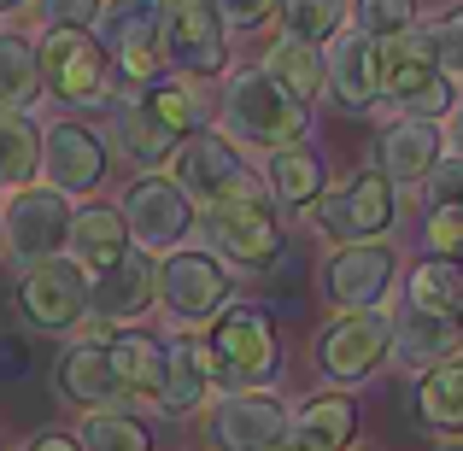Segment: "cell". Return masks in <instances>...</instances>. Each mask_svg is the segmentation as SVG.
Segmentation results:
<instances>
[{
    "label": "cell",
    "instance_id": "40",
    "mask_svg": "<svg viewBox=\"0 0 463 451\" xmlns=\"http://www.w3.org/2000/svg\"><path fill=\"white\" fill-rule=\"evenodd\" d=\"M422 240L434 247V258H452V252H463V211H458V205H434L429 223H422Z\"/></svg>",
    "mask_w": 463,
    "mask_h": 451
},
{
    "label": "cell",
    "instance_id": "27",
    "mask_svg": "<svg viewBox=\"0 0 463 451\" xmlns=\"http://www.w3.org/2000/svg\"><path fill=\"white\" fill-rule=\"evenodd\" d=\"M106 358H112V375H118L124 399H158V387H165V346L153 334H112Z\"/></svg>",
    "mask_w": 463,
    "mask_h": 451
},
{
    "label": "cell",
    "instance_id": "17",
    "mask_svg": "<svg viewBox=\"0 0 463 451\" xmlns=\"http://www.w3.org/2000/svg\"><path fill=\"white\" fill-rule=\"evenodd\" d=\"M458 352H463V316H440V311H422V305H399L393 352H387V358H393L405 375H429V370H440V363H452Z\"/></svg>",
    "mask_w": 463,
    "mask_h": 451
},
{
    "label": "cell",
    "instance_id": "39",
    "mask_svg": "<svg viewBox=\"0 0 463 451\" xmlns=\"http://www.w3.org/2000/svg\"><path fill=\"white\" fill-rule=\"evenodd\" d=\"M100 6L106 0H35V18H42L47 30H94Z\"/></svg>",
    "mask_w": 463,
    "mask_h": 451
},
{
    "label": "cell",
    "instance_id": "24",
    "mask_svg": "<svg viewBox=\"0 0 463 451\" xmlns=\"http://www.w3.org/2000/svg\"><path fill=\"white\" fill-rule=\"evenodd\" d=\"M71 252H77L82 270H112L118 258L129 252V229L124 217H118V205H82V211H71Z\"/></svg>",
    "mask_w": 463,
    "mask_h": 451
},
{
    "label": "cell",
    "instance_id": "30",
    "mask_svg": "<svg viewBox=\"0 0 463 451\" xmlns=\"http://www.w3.org/2000/svg\"><path fill=\"white\" fill-rule=\"evenodd\" d=\"M42 170V129L24 112H0V188H30Z\"/></svg>",
    "mask_w": 463,
    "mask_h": 451
},
{
    "label": "cell",
    "instance_id": "42",
    "mask_svg": "<svg viewBox=\"0 0 463 451\" xmlns=\"http://www.w3.org/2000/svg\"><path fill=\"white\" fill-rule=\"evenodd\" d=\"M429 200L434 205H458L463 211V158L458 153H440V164L429 170Z\"/></svg>",
    "mask_w": 463,
    "mask_h": 451
},
{
    "label": "cell",
    "instance_id": "36",
    "mask_svg": "<svg viewBox=\"0 0 463 451\" xmlns=\"http://www.w3.org/2000/svg\"><path fill=\"white\" fill-rule=\"evenodd\" d=\"M141 100H147V112H153L176 141H182V136H194V129L205 124V100L188 89V82H153Z\"/></svg>",
    "mask_w": 463,
    "mask_h": 451
},
{
    "label": "cell",
    "instance_id": "28",
    "mask_svg": "<svg viewBox=\"0 0 463 451\" xmlns=\"http://www.w3.org/2000/svg\"><path fill=\"white\" fill-rule=\"evenodd\" d=\"M259 70H264V77L276 82V89H288V94H294L299 106H311L317 94L328 89V82H323V47L288 42V35H282V42L270 47V53H264V65H259Z\"/></svg>",
    "mask_w": 463,
    "mask_h": 451
},
{
    "label": "cell",
    "instance_id": "37",
    "mask_svg": "<svg viewBox=\"0 0 463 451\" xmlns=\"http://www.w3.org/2000/svg\"><path fill=\"white\" fill-rule=\"evenodd\" d=\"M346 18L370 42H399V35L417 30V0H352Z\"/></svg>",
    "mask_w": 463,
    "mask_h": 451
},
{
    "label": "cell",
    "instance_id": "19",
    "mask_svg": "<svg viewBox=\"0 0 463 451\" xmlns=\"http://www.w3.org/2000/svg\"><path fill=\"white\" fill-rule=\"evenodd\" d=\"M147 305H158V258L153 252H124L112 270L89 282V316L100 323H136Z\"/></svg>",
    "mask_w": 463,
    "mask_h": 451
},
{
    "label": "cell",
    "instance_id": "2",
    "mask_svg": "<svg viewBox=\"0 0 463 451\" xmlns=\"http://www.w3.org/2000/svg\"><path fill=\"white\" fill-rule=\"evenodd\" d=\"M217 112H223V129L235 141H252V147H270V153L294 147V141L311 129V112L288 89H276L264 70H235Z\"/></svg>",
    "mask_w": 463,
    "mask_h": 451
},
{
    "label": "cell",
    "instance_id": "16",
    "mask_svg": "<svg viewBox=\"0 0 463 451\" xmlns=\"http://www.w3.org/2000/svg\"><path fill=\"white\" fill-rule=\"evenodd\" d=\"M241 176H247V170H241V153H235V141H229V136L194 129V136H182L176 147H170V182H176L188 200L212 205L217 193H229Z\"/></svg>",
    "mask_w": 463,
    "mask_h": 451
},
{
    "label": "cell",
    "instance_id": "26",
    "mask_svg": "<svg viewBox=\"0 0 463 451\" xmlns=\"http://www.w3.org/2000/svg\"><path fill=\"white\" fill-rule=\"evenodd\" d=\"M59 387H65V399L82 405V410H118V399H124L106 346H71L65 358H59Z\"/></svg>",
    "mask_w": 463,
    "mask_h": 451
},
{
    "label": "cell",
    "instance_id": "20",
    "mask_svg": "<svg viewBox=\"0 0 463 451\" xmlns=\"http://www.w3.org/2000/svg\"><path fill=\"white\" fill-rule=\"evenodd\" d=\"M323 82L346 112H370L382 100V42L370 35H335L328 42V59H323Z\"/></svg>",
    "mask_w": 463,
    "mask_h": 451
},
{
    "label": "cell",
    "instance_id": "48",
    "mask_svg": "<svg viewBox=\"0 0 463 451\" xmlns=\"http://www.w3.org/2000/svg\"><path fill=\"white\" fill-rule=\"evenodd\" d=\"M276 451H306V446H294V440H282V446H276Z\"/></svg>",
    "mask_w": 463,
    "mask_h": 451
},
{
    "label": "cell",
    "instance_id": "31",
    "mask_svg": "<svg viewBox=\"0 0 463 451\" xmlns=\"http://www.w3.org/2000/svg\"><path fill=\"white\" fill-rule=\"evenodd\" d=\"M405 305H422V311H440V316H463V264L422 258L405 282Z\"/></svg>",
    "mask_w": 463,
    "mask_h": 451
},
{
    "label": "cell",
    "instance_id": "25",
    "mask_svg": "<svg viewBox=\"0 0 463 451\" xmlns=\"http://www.w3.org/2000/svg\"><path fill=\"white\" fill-rule=\"evenodd\" d=\"M352 428H358V410H352L346 393H317L288 417V440L306 451H346Z\"/></svg>",
    "mask_w": 463,
    "mask_h": 451
},
{
    "label": "cell",
    "instance_id": "33",
    "mask_svg": "<svg viewBox=\"0 0 463 451\" xmlns=\"http://www.w3.org/2000/svg\"><path fill=\"white\" fill-rule=\"evenodd\" d=\"M42 89V65H35V47L24 35L0 30V112H18L35 100Z\"/></svg>",
    "mask_w": 463,
    "mask_h": 451
},
{
    "label": "cell",
    "instance_id": "32",
    "mask_svg": "<svg viewBox=\"0 0 463 451\" xmlns=\"http://www.w3.org/2000/svg\"><path fill=\"white\" fill-rule=\"evenodd\" d=\"M417 410H422V422H434V428L463 434V358H452V363H440V370L422 375Z\"/></svg>",
    "mask_w": 463,
    "mask_h": 451
},
{
    "label": "cell",
    "instance_id": "13",
    "mask_svg": "<svg viewBox=\"0 0 463 451\" xmlns=\"http://www.w3.org/2000/svg\"><path fill=\"white\" fill-rule=\"evenodd\" d=\"M205 434H212V451H276L288 440V405L264 387H241L212 405Z\"/></svg>",
    "mask_w": 463,
    "mask_h": 451
},
{
    "label": "cell",
    "instance_id": "49",
    "mask_svg": "<svg viewBox=\"0 0 463 451\" xmlns=\"http://www.w3.org/2000/svg\"><path fill=\"white\" fill-rule=\"evenodd\" d=\"M6 6H18V0H0V12H6Z\"/></svg>",
    "mask_w": 463,
    "mask_h": 451
},
{
    "label": "cell",
    "instance_id": "3",
    "mask_svg": "<svg viewBox=\"0 0 463 451\" xmlns=\"http://www.w3.org/2000/svg\"><path fill=\"white\" fill-rule=\"evenodd\" d=\"M212 375L223 387H264L276 370H282V340H276V323L259 311V305H223L212 316Z\"/></svg>",
    "mask_w": 463,
    "mask_h": 451
},
{
    "label": "cell",
    "instance_id": "12",
    "mask_svg": "<svg viewBox=\"0 0 463 451\" xmlns=\"http://www.w3.org/2000/svg\"><path fill=\"white\" fill-rule=\"evenodd\" d=\"M18 311L30 328H42V334H65V328L82 323V311H89V270H82L77 258H42L24 270L18 282Z\"/></svg>",
    "mask_w": 463,
    "mask_h": 451
},
{
    "label": "cell",
    "instance_id": "15",
    "mask_svg": "<svg viewBox=\"0 0 463 451\" xmlns=\"http://www.w3.org/2000/svg\"><path fill=\"white\" fill-rule=\"evenodd\" d=\"M158 299H165V311L176 316L182 328L212 323V316L229 305V276L217 270V258L176 247L165 264H158Z\"/></svg>",
    "mask_w": 463,
    "mask_h": 451
},
{
    "label": "cell",
    "instance_id": "38",
    "mask_svg": "<svg viewBox=\"0 0 463 451\" xmlns=\"http://www.w3.org/2000/svg\"><path fill=\"white\" fill-rule=\"evenodd\" d=\"M417 47L429 53L434 70H446V77H463V6H446L434 23H417Z\"/></svg>",
    "mask_w": 463,
    "mask_h": 451
},
{
    "label": "cell",
    "instance_id": "47",
    "mask_svg": "<svg viewBox=\"0 0 463 451\" xmlns=\"http://www.w3.org/2000/svg\"><path fill=\"white\" fill-rule=\"evenodd\" d=\"M452 153L463 158V106H452Z\"/></svg>",
    "mask_w": 463,
    "mask_h": 451
},
{
    "label": "cell",
    "instance_id": "5",
    "mask_svg": "<svg viewBox=\"0 0 463 451\" xmlns=\"http://www.w3.org/2000/svg\"><path fill=\"white\" fill-rule=\"evenodd\" d=\"M35 65H42V82L53 89V100L65 106L112 100V59L100 53V42L89 30H42Z\"/></svg>",
    "mask_w": 463,
    "mask_h": 451
},
{
    "label": "cell",
    "instance_id": "4",
    "mask_svg": "<svg viewBox=\"0 0 463 451\" xmlns=\"http://www.w3.org/2000/svg\"><path fill=\"white\" fill-rule=\"evenodd\" d=\"M399 205H393V182L382 170H358L346 188L323 193V200L306 205V223L311 235L335 240V247H352V240H382L393 229Z\"/></svg>",
    "mask_w": 463,
    "mask_h": 451
},
{
    "label": "cell",
    "instance_id": "8",
    "mask_svg": "<svg viewBox=\"0 0 463 451\" xmlns=\"http://www.w3.org/2000/svg\"><path fill=\"white\" fill-rule=\"evenodd\" d=\"M71 240V205L65 193L53 188H12V200L0 205V247L12 252V258L30 270V264L53 258L59 247Z\"/></svg>",
    "mask_w": 463,
    "mask_h": 451
},
{
    "label": "cell",
    "instance_id": "10",
    "mask_svg": "<svg viewBox=\"0 0 463 451\" xmlns=\"http://www.w3.org/2000/svg\"><path fill=\"white\" fill-rule=\"evenodd\" d=\"M382 94L393 106H405V117H452L458 89L446 70L429 65V53L417 47V35H399V42H382Z\"/></svg>",
    "mask_w": 463,
    "mask_h": 451
},
{
    "label": "cell",
    "instance_id": "35",
    "mask_svg": "<svg viewBox=\"0 0 463 451\" xmlns=\"http://www.w3.org/2000/svg\"><path fill=\"white\" fill-rule=\"evenodd\" d=\"M282 35L288 42H306V47H323L340 35L346 23V0H282Z\"/></svg>",
    "mask_w": 463,
    "mask_h": 451
},
{
    "label": "cell",
    "instance_id": "1",
    "mask_svg": "<svg viewBox=\"0 0 463 451\" xmlns=\"http://www.w3.org/2000/svg\"><path fill=\"white\" fill-rule=\"evenodd\" d=\"M200 235H205V247H212L217 258H229V264H270L276 252L288 247L282 223H276L270 188L252 182V176H241L229 193H217V200L205 205Z\"/></svg>",
    "mask_w": 463,
    "mask_h": 451
},
{
    "label": "cell",
    "instance_id": "45",
    "mask_svg": "<svg viewBox=\"0 0 463 451\" xmlns=\"http://www.w3.org/2000/svg\"><path fill=\"white\" fill-rule=\"evenodd\" d=\"M411 417H422V410H417V387H399V393H393V422H399V434H411Z\"/></svg>",
    "mask_w": 463,
    "mask_h": 451
},
{
    "label": "cell",
    "instance_id": "7",
    "mask_svg": "<svg viewBox=\"0 0 463 451\" xmlns=\"http://www.w3.org/2000/svg\"><path fill=\"white\" fill-rule=\"evenodd\" d=\"M317 370L328 375V381L352 387L364 381L370 370H382L387 352H393V316L387 311H340L335 323L317 334Z\"/></svg>",
    "mask_w": 463,
    "mask_h": 451
},
{
    "label": "cell",
    "instance_id": "50",
    "mask_svg": "<svg viewBox=\"0 0 463 451\" xmlns=\"http://www.w3.org/2000/svg\"><path fill=\"white\" fill-rule=\"evenodd\" d=\"M452 451H463V446H452Z\"/></svg>",
    "mask_w": 463,
    "mask_h": 451
},
{
    "label": "cell",
    "instance_id": "14",
    "mask_svg": "<svg viewBox=\"0 0 463 451\" xmlns=\"http://www.w3.org/2000/svg\"><path fill=\"white\" fill-rule=\"evenodd\" d=\"M393 287V247L382 240H352L335 247L323 264V299L335 311H382V294Z\"/></svg>",
    "mask_w": 463,
    "mask_h": 451
},
{
    "label": "cell",
    "instance_id": "44",
    "mask_svg": "<svg viewBox=\"0 0 463 451\" xmlns=\"http://www.w3.org/2000/svg\"><path fill=\"white\" fill-rule=\"evenodd\" d=\"M24 363H30L24 340H18V334H6V340H0V375H6V381H18V375H24Z\"/></svg>",
    "mask_w": 463,
    "mask_h": 451
},
{
    "label": "cell",
    "instance_id": "11",
    "mask_svg": "<svg viewBox=\"0 0 463 451\" xmlns=\"http://www.w3.org/2000/svg\"><path fill=\"white\" fill-rule=\"evenodd\" d=\"M118 217L136 235V252H176L194 229V200L170 176H136L124 188Z\"/></svg>",
    "mask_w": 463,
    "mask_h": 451
},
{
    "label": "cell",
    "instance_id": "22",
    "mask_svg": "<svg viewBox=\"0 0 463 451\" xmlns=\"http://www.w3.org/2000/svg\"><path fill=\"white\" fill-rule=\"evenodd\" d=\"M212 387H217V375H212V352H205V340H176V346H165V387H158V399H153L165 417H188V410H200Z\"/></svg>",
    "mask_w": 463,
    "mask_h": 451
},
{
    "label": "cell",
    "instance_id": "21",
    "mask_svg": "<svg viewBox=\"0 0 463 451\" xmlns=\"http://www.w3.org/2000/svg\"><path fill=\"white\" fill-rule=\"evenodd\" d=\"M440 153H446L440 124H429V117H399L382 136V176L417 188V182H429V170L440 164Z\"/></svg>",
    "mask_w": 463,
    "mask_h": 451
},
{
    "label": "cell",
    "instance_id": "18",
    "mask_svg": "<svg viewBox=\"0 0 463 451\" xmlns=\"http://www.w3.org/2000/svg\"><path fill=\"white\" fill-rule=\"evenodd\" d=\"M42 170L53 193H94L106 176V141L89 124H53L42 129Z\"/></svg>",
    "mask_w": 463,
    "mask_h": 451
},
{
    "label": "cell",
    "instance_id": "43",
    "mask_svg": "<svg viewBox=\"0 0 463 451\" xmlns=\"http://www.w3.org/2000/svg\"><path fill=\"white\" fill-rule=\"evenodd\" d=\"M276 270H270V294H282V299H299V287H306V258H299V252H276Z\"/></svg>",
    "mask_w": 463,
    "mask_h": 451
},
{
    "label": "cell",
    "instance_id": "9",
    "mask_svg": "<svg viewBox=\"0 0 463 451\" xmlns=\"http://www.w3.org/2000/svg\"><path fill=\"white\" fill-rule=\"evenodd\" d=\"M89 35L100 42V53L129 82H153L158 65H165V47H158V0H106Z\"/></svg>",
    "mask_w": 463,
    "mask_h": 451
},
{
    "label": "cell",
    "instance_id": "34",
    "mask_svg": "<svg viewBox=\"0 0 463 451\" xmlns=\"http://www.w3.org/2000/svg\"><path fill=\"white\" fill-rule=\"evenodd\" d=\"M77 451H153V434L129 410H89L77 428Z\"/></svg>",
    "mask_w": 463,
    "mask_h": 451
},
{
    "label": "cell",
    "instance_id": "41",
    "mask_svg": "<svg viewBox=\"0 0 463 451\" xmlns=\"http://www.w3.org/2000/svg\"><path fill=\"white\" fill-rule=\"evenodd\" d=\"M223 30H264V23L282 12V0H212Z\"/></svg>",
    "mask_w": 463,
    "mask_h": 451
},
{
    "label": "cell",
    "instance_id": "29",
    "mask_svg": "<svg viewBox=\"0 0 463 451\" xmlns=\"http://www.w3.org/2000/svg\"><path fill=\"white\" fill-rule=\"evenodd\" d=\"M264 182H270V200L282 205H311L323 193V158H317L306 141L294 147H276L270 164H264Z\"/></svg>",
    "mask_w": 463,
    "mask_h": 451
},
{
    "label": "cell",
    "instance_id": "6",
    "mask_svg": "<svg viewBox=\"0 0 463 451\" xmlns=\"http://www.w3.org/2000/svg\"><path fill=\"white\" fill-rule=\"evenodd\" d=\"M158 47L165 65L188 77H217L229 65V30L212 0H158Z\"/></svg>",
    "mask_w": 463,
    "mask_h": 451
},
{
    "label": "cell",
    "instance_id": "46",
    "mask_svg": "<svg viewBox=\"0 0 463 451\" xmlns=\"http://www.w3.org/2000/svg\"><path fill=\"white\" fill-rule=\"evenodd\" d=\"M24 451H77V440H65V434H35Z\"/></svg>",
    "mask_w": 463,
    "mask_h": 451
},
{
    "label": "cell",
    "instance_id": "23",
    "mask_svg": "<svg viewBox=\"0 0 463 451\" xmlns=\"http://www.w3.org/2000/svg\"><path fill=\"white\" fill-rule=\"evenodd\" d=\"M112 147L129 158V164H158V158H170V147H176V136H170L165 124L147 112V100H141L136 89L112 94Z\"/></svg>",
    "mask_w": 463,
    "mask_h": 451
}]
</instances>
